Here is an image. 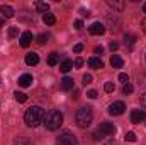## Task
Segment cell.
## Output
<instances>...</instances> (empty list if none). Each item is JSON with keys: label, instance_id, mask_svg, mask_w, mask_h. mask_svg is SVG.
I'll return each instance as SVG.
<instances>
[{"label": "cell", "instance_id": "cell-1", "mask_svg": "<svg viewBox=\"0 0 146 145\" xmlns=\"http://www.w3.org/2000/svg\"><path fill=\"white\" fill-rule=\"evenodd\" d=\"M24 121H26V125L31 126V128L39 126V125L44 121V109L41 108V106H33V108H29L26 111V114H24Z\"/></svg>", "mask_w": 146, "mask_h": 145}, {"label": "cell", "instance_id": "cell-2", "mask_svg": "<svg viewBox=\"0 0 146 145\" xmlns=\"http://www.w3.org/2000/svg\"><path fill=\"white\" fill-rule=\"evenodd\" d=\"M61 125H63V114H61L60 111L53 109V111H49V113L46 114V118H44V126H46V130L54 132V130H58Z\"/></svg>", "mask_w": 146, "mask_h": 145}, {"label": "cell", "instance_id": "cell-3", "mask_svg": "<svg viewBox=\"0 0 146 145\" xmlns=\"http://www.w3.org/2000/svg\"><path fill=\"white\" fill-rule=\"evenodd\" d=\"M92 119H94V113H92V108H88V106L80 108L76 111V114H75V121H76V125H78L80 128L90 126Z\"/></svg>", "mask_w": 146, "mask_h": 145}, {"label": "cell", "instance_id": "cell-4", "mask_svg": "<svg viewBox=\"0 0 146 145\" xmlns=\"http://www.w3.org/2000/svg\"><path fill=\"white\" fill-rule=\"evenodd\" d=\"M112 135H115V126L112 125V123H107V121H104V123H100L99 125V128H97V132H94V140H102V138H106V137H112Z\"/></svg>", "mask_w": 146, "mask_h": 145}, {"label": "cell", "instance_id": "cell-5", "mask_svg": "<svg viewBox=\"0 0 146 145\" xmlns=\"http://www.w3.org/2000/svg\"><path fill=\"white\" fill-rule=\"evenodd\" d=\"M56 145H78L76 137L70 133V132H63L58 138H56Z\"/></svg>", "mask_w": 146, "mask_h": 145}, {"label": "cell", "instance_id": "cell-6", "mask_svg": "<svg viewBox=\"0 0 146 145\" xmlns=\"http://www.w3.org/2000/svg\"><path fill=\"white\" fill-rule=\"evenodd\" d=\"M106 22H107V26H109V29L112 31V33H117L119 28H121V21H119V17H117L115 12H114V14H107Z\"/></svg>", "mask_w": 146, "mask_h": 145}, {"label": "cell", "instance_id": "cell-7", "mask_svg": "<svg viewBox=\"0 0 146 145\" xmlns=\"http://www.w3.org/2000/svg\"><path fill=\"white\" fill-rule=\"evenodd\" d=\"M124 109H126V104L122 101H115V103H112L109 106V114H112V116H121L124 113Z\"/></svg>", "mask_w": 146, "mask_h": 145}, {"label": "cell", "instance_id": "cell-8", "mask_svg": "<svg viewBox=\"0 0 146 145\" xmlns=\"http://www.w3.org/2000/svg\"><path fill=\"white\" fill-rule=\"evenodd\" d=\"M146 119V113L143 109H133L131 111V123L138 125V123H143Z\"/></svg>", "mask_w": 146, "mask_h": 145}, {"label": "cell", "instance_id": "cell-9", "mask_svg": "<svg viewBox=\"0 0 146 145\" xmlns=\"http://www.w3.org/2000/svg\"><path fill=\"white\" fill-rule=\"evenodd\" d=\"M88 31H90V34H94V36H100V34L106 33V26H104L102 22H94V24L88 28Z\"/></svg>", "mask_w": 146, "mask_h": 145}, {"label": "cell", "instance_id": "cell-10", "mask_svg": "<svg viewBox=\"0 0 146 145\" xmlns=\"http://www.w3.org/2000/svg\"><path fill=\"white\" fill-rule=\"evenodd\" d=\"M107 5H109L110 9L115 12V10H124V7H126V2L124 0H107Z\"/></svg>", "mask_w": 146, "mask_h": 145}, {"label": "cell", "instance_id": "cell-11", "mask_svg": "<svg viewBox=\"0 0 146 145\" xmlns=\"http://www.w3.org/2000/svg\"><path fill=\"white\" fill-rule=\"evenodd\" d=\"M31 41H33V34H31L29 31H26V33H22V34H21L19 43H21V46H22V48H27V46L31 44Z\"/></svg>", "mask_w": 146, "mask_h": 145}, {"label": "cell", "instance_id": "cell-12", "mask_svg": "<svg viewBox=\"0 0 146 145\" xmlns=\"http://www.w3.org/2000/svg\"><path fill=\"white\" fill-rule=\"evenodd\" d=\"M31 82H33V75H29V73H24V75L19 77V85L21 87H29Z\"/></svg>", "mask_w": 146, "mask_h": 145}, {"label": "cell", "instance_id": "cell-13", "mask_svg": "<svg viewBox=\"0 0 146 145\" xmlns=\"http://www.w3.org/2000/svg\"><path fill=\"white\" fill-rule=\"evenodd\" d=\"M26 63H27L29 67L37 65V63H39V55H36V53H27V55H26Z\"/></svg>", "mask_w": 146, "mask_h": 145}, {"label": "cell", "instance_id": "cell-14", "mask_svg": "<svg viewBox=\"0 0 146 145\" xmlns=\"http://www.w3.org/2000/svg\"><path fill=\"white\" fill-rule=\"evenodd\" d=\"M0 14H2L3 17H7V19H12V17H14V9H12L10 5H2V7H0Z\"/></svg>", "mask_w": 146, "mask_h": 145}, {"label": "cell", "instance_id": "cell-15", "mask_svg": "<svg viewBox=\"0 0 146 145\" xmlns=\"http://www.w3.org/2000/svg\"><path fill=\"white\" fill-rule=\"evenodd\" d=\"M88 65H90L92 68H104V62H102L100 58H97V56L88 58Z\"/></svg>", "mask_w": 146, "mask_h": 145}, {"label": "cell", "instance_id": "cell-16", "mask_svg": "<svg viewBox=\"0 0 146 145\" xmlns=\"http://www.w3.org/2000/svg\"><path fill=\"white\" fill-rule=\"evenodd\" d=\"M110 65H112L114 68H121V67L124 65V62H122V58H121L119 55H112V56H110Z\"/></svg>", "mask_w": 146, "mask_h": 145}, {"label": "cell", "instance_id": "cell-17", "mask_svg": "<svg viewBox=\"0 0 146 145\" xmlns=\"http://www.w3.org/2000/svg\"><path fill=\"white\" fill-rule=\"evenodd\" d=\"M61 89H63V91H72L73 89V79L65 77V79L61 80Z\"/></svg>", "mask_w": 146, "mask_h": 145}, {"label": "cell", "instance_id": "cell-18", "mask_svg": "<svg viewBox=\"0 0 146 145\" xmlns=\"http://www.w3.org/2000/svg\"><path fill=\"white\" fill-rule=\"evenodd\" d=\"M42 21H44L46 26H53V24L56 22V17H54V14H49V12H48V14L42 15Z\"/></svg>", "mask_w": 146, "mask_h": 145}, {"label": "cell", "instance_id": "cell-19", "mask_svg": "<svg viewBox=\"0 0 146 145\" xmlns=\"http://www.w3.org/2000/svg\"><path fill=\"white\" fill-rule=\"evenodd\" d=\"M72 68H73V62L72 60H65V62L60 65V70H61L63 73H68Z\"/></svg>", "mask_w": 146, "mask_h": 145}, {"label": "cell", "instance_id": "cell-20", "mask_svg": "<svg viewBox=\"0 0 146 145\" xmlns=\"http://www.w3.org/2000/svg\"><path fill=\"white\" fill-rule=\"evenodd\" d=\"M58 58H60V55H58L56 51H53V53H49V56H48V65H51V67H54V65L58 63Z\"/></svg>", "mask_w": 146, "mask_h": 145}, {"label": "cell", "instance_id": "cell-21", "mask_svg": "<svg viewBox=\"0 0 146 145\" xmlns=\"http://www.w3.org/2000/svg\"><path fill=\"white\" fill-rule=\"evenodd\" d=\"M36 9L39 10V12H42V14H48L49 3H46V2H36Z\"/></svg>", "mask_w": 146, "mask_h": 145}, {"label": "cell", "instance_id": "cell-22", "mask_svg": "<svg viewBox=\"0 0 146 145\" xmlns=\"http://www.w3.org/2000/svg\"><path fill=\"white\" fill-rule=\"evenodd\" d=\"M136 41V36L134 34H124V43H126V46H133V43Z\"/></svg>", "mask_w": 146, "mask_h": 145}, {"label": "cell", "instance_id": "cell-23", "mask_svg": "<svg viewBox=\"0 0 146 145\" xmlns=\"http://www.w3.org/2000/svg\"><path fill=\"white\" fill-rule=\"evenodd\" d=\"M14 96H15V101H17V103H26V101H27V96H26L24 92H19V91H17Z\"/></svg>", "mask_w": 146, "mask_h": 145}, {"label": "cell", "instance_id": "cell-24", "mask_svg": "<svg viewBox=\"0 0 146 145\" xmlns=\"http://www.w3.org/2000/svg\"><path fill=\"white\" fill-rule=\"evenodd\" d=\"M14 145H31V144H29V140L26 137H17L14 140Z\"/></svg>", "mask_w": 146, "mask_h": 145}, {"label": "cell", "instance_id": "cell-25", "mask_svg": "<svg viewBox=\"0 0 146 145\" xmlns=\"http://www.w3.org/2000/svg\"><path fill=\"white\" fill-rule=\"evenodd\" d=\"M133 91H134V87L131 85V84H124V87H122V94H133Z\"/></svg>", "mask_w": 146, "mask_h": 145}, {"label": "cell", "instance_id": "cell-26", "mask_svg": "<svg viewBox=\"0 0 146 145\" xmlns=\"http://www.w3.org/2000/svg\"><path fill=\"white\" fill-rule=\"evenodd\" d=\"M124 138H126V142H131L133 144V142H136V133L134 132H127Z\"/></svg>", "mask_w": 146, "mask_h": 145}, {"label": "cell", "instance_id": "cell-27", "mask_svg": "<svg viewBox=\"0 0 146 145\" xmlns=\"http://www.w3.org/2000/svg\"><path fill=\"white\" fill-rule=\"evenodd\" d=\"M17 36H19V29H17L15 26L9 28V38H17Z\"/></svg>", "mask_w": 146, "mask_h": 145}, {"label": "cell", "instance_id": "cell-28", "mask_svg": "<svg viewBox=\"0 0 146 145\" xmlns=\"http://www.w3.org/2000/svg\"><path fill=\"white\" fill-rule=\"evenodd\" d=\"M48 39H49V34H41V36L37 38V43L44 44V43H48Z\"/></svg>", "mask_w": 146, "mask_h": 145}, {"label": "cell", "instance_id": "cell-29", "mask_svg": "<svg viewBox=\"0 0 146 145\" xmlns=\"http://www.w3.org/2000/svg\"><path fill=\"white\" fill-rule=\"evenodd\" d=\"M92 80H94V79H92L90 73H85V75H83V84H85V85H87V84H92Z\"/></svg>", "mask_w": 146, "mask_h": 145}, {"label": "cell", "instance_id": "cell-30", "mask_svg": "<svg viewBox=\"0 0 146 145\" xmlns=\"http://www.w3.org/2000/svg\"><path fill=\"white\" fill-rule=\"evenodd\" d=\"M104 91H106V92H112V91H114V84H112V82H106Z\"/></svg>", "mask_w": 146, "mask_h": 145}, {"label": "cell", "instance_id": "cell-31", "mask_svg": "<svg viewBox=\"0 0 146 145\" xmlns=\"http://www.w3.org/2000/svg\"><path fill=\"white\" fill-rule=\"evenodd\" d=\"M82 50H83V44H82V43H78V44L73 46V51H75V53H80Z\"/></svg>", "mask_w": 146, "mask_h": 145}, {"label": "cell", "instance_id": "cell-32", "mask_svg": "<svg viewBox=\"0 0 146 145\" xmlns=\"http://www.w3.org/2000/svg\"><path fill=\"white\" fill-rule=\"evenodd\" d=\"M119 80H121V82H126V84H127V80H129L127 73H119Z\"/></svg>", "mask_w": 146, "mask_h": 145}, {"label": "cell", "instance_id": "cell-33", "mask_svg": "<svg viewBox=\"0 0 146 145\" xmlns=\"http://www.w3.org/2000/svg\"><path fill=\"white\" fill-rule=\"evenodd\" d=\"M87 96H88L90 99H97V96H99V94H97V91H88V92H87Z\"/></svg>", "mask_w": 146, "mask_h": 145}, {"label": "cell", "instance_id": "cell-34", "mask_svg": "<svg viewBox=\"0 0 146 145\" xmlns=\"http://www.w3.org/2000/svg\"><path fill=\"white\" fill-rule=\"evenodd\" d=\"M73 26H75V29H76V31H80V29L83 28V22H82V21H75V24H73Z\"/></svg>", "mask_w": 146, "mask_h": 145}, {"label": "cell", "instance_id": "cell-35", "mask_svg": "<svg viewBox=\"0 0 146 145\" xmlns=\"http://www.w3.org/2000/svg\"><path fill=\"white\" fill-rule=\"evenodd\" d=\"M109 48H110V50H112V51H115V50H117V48H119V44H117V43H115V41H110Z\"/></svg>", "mask_w": 146, "mask_h": 145}, {"label": "cell", "instance_id": "cell-36", "mask_svg": "<svg viewBox=\"0 0 146 145\" xmlns=\"http://www.w3.org/2000/svg\"><path fill=\"white\" fill-rule=\"evenodd\" d=\"M82 65H83V60H82V58H76V60H75V67H76V68H80Z\"/></svg>", "mask_w": 146, "mask_h": 145}, {"label": "cell", "instance_id": "cell-37", "mask_svg": "<svg viewBox=\"0 0 146 145\" xmlns=\"http://www.w3.org/2000/svg\"><path fill=\"white\" fill-rule=\"evenodd\" d=\"M80 14H82L83 17H88V15H90V12H88V10H85V9H80Z\"/></svg>", "mask_w": 146, "mask_h": 145}, {"label": "cell", "instance_id": "cell-38", "mask_svg": "<svg viewBox=\"0 0 146 145\" xmlns=\"http://www.w3.org/2000/svg\"><path fill=\"white\" fill-rule=\"evenodd\" d=\"M95 53H97V55H102V53H104V48H102V46H95Z\"/></svg>", "mask_w": 146, "mask_h": 145}, {"label": "cell", "instance_id": "cell-39", "mask_svg": "<svg viewBox=\"0 0 146 145\" xmlns=\"http://www.w3.org/2000/svg\"><path fill=\"white\" fill-rule=\"evenodd\" d=\"M141 106H143V108H146V94H143V96H141Z\"/></svg>", "mask_w": 146, "mask_h": 145}, {"label": "cell", "instance_id": "cell-40", "mask_svg": "<svg viewBox=\"0 0 146 145\" xmlns=\"http://www.w3.org/2000/svg\"><path fill=\"white\" fill-rule=\"evenodd\" d=\"M141 28H143V31L146 33V17L143 19V21H141Z\"/></svg>", "mask_w": 146, "mask_h": 145}, {"label": "cell", "instance_id": "cell-41", "mask_svg": "<svg viewBox=\"0 0 146 145\" xmlns=\"http://www.w3.org/2000/svg\"><path fill=\"white\" fill-rule=\"evenodd\" d=\"M73 99H78V91H76V89H75V91H73V96H72Z\"/></svg>", "mask_w": 146, "mask_h": 145}, {"label": "cell", "instance_id": "cell-42", "mask_svg": "<svg viewBox=\"0 0 146 145\" xmlns=\"http://www.w3.org/2000/svg\"><path fill=\"white\" fill-rule=\"evenodd\" d=\"M106 145H117V142H115V140H110V142H107Z\"/></svg>", "mask_w": 146, "mask_h": 145}, {"label": "cell", "instance_id": "cell-43", "mask_svg": "<svg viewBox=\"0 0 146 145\" xmlns=\"http://www.w3.org/2000/svg\"><path fill=\"white\" fill-rule=\"evenodd\" d=\"M143 12H145V14H146V2H145V3H143Z\"/></svg>", "mask_w": 146, "mask_h": 145}, {"label": "cell", "instance_id": "cell-44", "mask_svg": "<svg viewBox=\"0 0 146 145\" xmlns=\"http://www.w3.org/2000/svg\"><path fill=\"white\" fill-rule=\"evenodd\" d=\"M2 24H3V22H2V19H0V28H2Z\"/></svg>", "mask_w": 146, "mask_h": 145}, {"label": "cell", "instance_id": "cell-45", "mask_svg": "<svg viewBox=\"0 0 146 145\" xmlns=\"http://www.w3.org/2000/svg\"><path fill=\"white\" fill-rule=\"evenodd\" d=\"M145 121H146V119H145ZM145 125H146V123H145Z\"/></svg>", "mask_w": 146, "mask_h": 145}]
</instances>
